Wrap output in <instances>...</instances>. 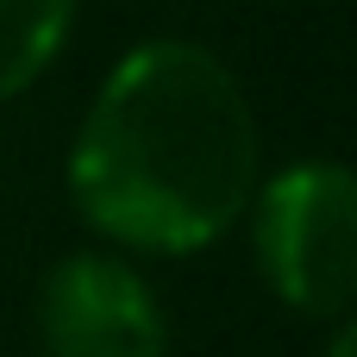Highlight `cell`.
Here are the masks:
<instances>
[{"label":"cell","instance_id":"cell-1","mask_svg":"<svg viewBox=\"0 0 357 357\" xmlns=\"http://www.w3.org/2000/svg\"><path fill=\"white\" fill-rule=\"evenodd\" d=\"M69 195L119 245H213L257 195V113L232 69L182 38L126 50L75 132Z\"/></svg>","mask_w":357,"mask_h":357},{"label":"cell","instance_id":"cell-2","mask_svg":"<svg viewBox=\"0 0 357 357\" xmlns=\"http://www.w3.org/2000/svg\"><path fill=\"white\" fill-rule=\"evenodd\" d=\"M257 270L295 314H345L357 282V195L339 163H295L257 195Z\"/></svg>","mask_w":357,"mask_h":357},{"label":"cell","instance_id":"cell-3","mask_svg":"<svg viewBox=\"0 0 357 357\" xmlns=\"http://www.w3.org/2000/svg\"><path fill=\"white\" fill-rule=\"evenodd\" d=\"M44 357H169L151 289L113 257H63L38 295Z\"/></svg>","mask_w":357,"mask_h":357},{"label":"cell","instance_id":"cell-4","mask_svg":"<svg viewBox=\"0 0 357 357\" xmlns=\"http://www.w3.org/2000/svg\"><path fill=\"white\" fill-rule=\"evenodd\" d=\"M75 0H0V100L25 94L63 50Z\"/></svg>","mask_w":357,"mask_h":357},{"label":"cell","instance_id":"cell-5","mask_svg":"<svg viewBox=\"0 0 357 357\" xmlns=\"http://www.w3.org/2000/svg\"><path fill=\"white\" fill-rule=\"evenodd\" d=\"M326 357H351V333H339V339H333V351Z\"/></svg>","mask_w":357,"mask_h":357}]
</instances>
